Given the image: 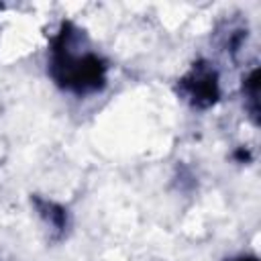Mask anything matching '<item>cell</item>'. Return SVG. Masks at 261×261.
Segmentation results:
<instances>
[{
    "label": "cell",
    "mask_w": 261,
    "mask_h": 261,
    "mask_svg": "<svg viewBox=\"0 0 261 261\" xmlns=\"http://www.w3.org/2000/svg\"><path fill=\"white\" fill-rule=\"evenodd\" d=\"M47 73L63 92L88 96L106 86L108 63L88 45L80 29L71 22H63L51 39Z\"/></svg>",
    "instance_id": "cell-1"
},
{
    "label": "cell",
    "mask_w": 261,
    "mask_h": 261,
    "mask_svg": "<svg viewBox=\"0 0 261 261\" xmlns=\"http://www.w3.org/2000/svg\"><path fill=\"white\" fill-rule=\"evenodd\" d=\"M177 90L186 102L194 108H210L220 98V77L218 71L208 61H196L190 71L179 77Z\"/></svg>",
    "instance_id": "cell-2"
},
{
    "label": "cell",
    "mask_w": 261,
    "mask_h": 261,
    "mask_svg": "<svg viewBox=\"0 0 261 261\" xmlns=\"http://www.w3.org/2000/svg\"><path fill=\"white\" fill-rule=\"evenodd\" d=\"M257 69H253L251 73H249V77H245L243 80V94H245V102H249L247 106H249V110H251V116H257V96H259V92H257Z\"/></svg>",
    "instance_id": "cell-3"
}]
</instances>
